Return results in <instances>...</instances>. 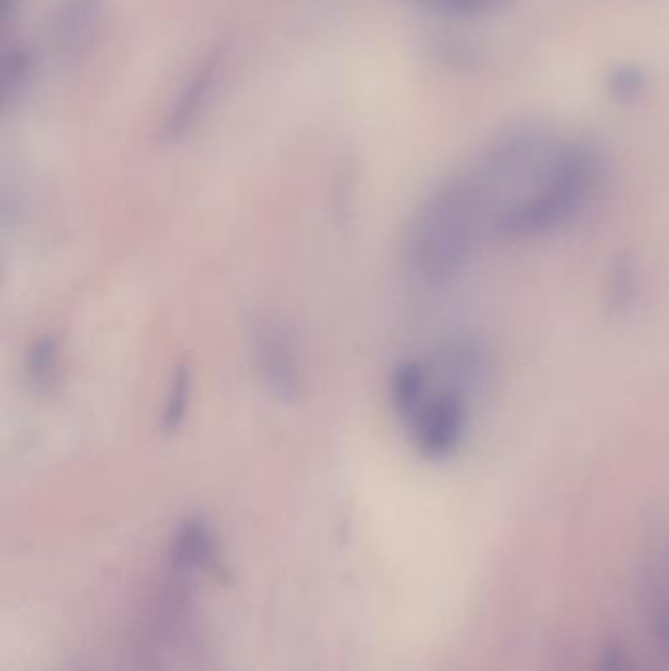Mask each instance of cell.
Segmentation results:
<instances>
[{
	"label": "cell",
	"mask_w": 669,
	"mask_h": 671,
	"mask_svg": "<svg viewBox=\"0 0 669 671\" xmlns=\"http://www.w3.org/2000/svg\"><path fill=\"white\" fill-rule=\"evenodd\" d=\"M218 544L205 518H185L171 538V562L179 571L197 573L216 566Z\"/></svg>",
	"instance_id": "cell-5"
},
{
	"label": "cell",
	"mask_w": 669,
	"mask_h": 671,
	"mask_svg": "<svg viewBox=\"0 0 669 671\" xmlns=\"http://www.w3.org/2000/svg\"><path fill=\"white\" fill-rule=\"evenodd\" d=\"M603 177L599 154L583 140L564 136L532 195L503 222L497 242H526L573 222L595 199Z\"/></svg>",
	"instance_id": "cell-2"
},
{
	"label": "cell",
	"mask_w": 669,
	"mask_h": 671,
	"mask_svg": "<svg viewBox=\"0 0 669 671\" xmlns=\"http://www.w3.org/2000/svg\"><path fill=\"white\" fill-rule=\"evenodd\" d=\"M26 379L36 391H52L61 375V350L53 336L38 338L26 352Z\"/></svg>",
	"instance_id": "cell-6"
},
{
	"label": "cell",
	"mask_w": 669,
	"mask_h": 671,
	"mask_svg": "<svg viewBox=\"0 0 669 671\" xmlns=\"http://www.w3.org/2000/svg\"><path fill=\"white\" fill-rule=\"evenodd\" d=\"M646 611L658 670L669 671V544L652 566Z\"/></svg>",
	"instance_id": "cell-4"
},
{
	"label": "cell",
	"mask_w": 669,
	"mask_h": 671,
	"mask_svg": "<svg viewBox=\"0 0 669 671\" xmlns=\"http://www.w3.org/2000/svg\"><path fill=\"white\" fill-rule=\"evenodd\" d=\"M597 671H636L630 656L618 646H609L605 648L601 660H599V670Z\"/></svg>",
	"instance_id": "cell-8"
},
{
	"label": "cell",
	"mask_w": 669,
	"mask_h": 671,
	"mask_svg": "<svg viewBox=\"0 0 669 671\" xmlns=\"http://www.w3.org/2000/svg\"><path fill=\"white\" fill-rule=\"evenodd\" d=\"M252 354L261 383L279 401L303 395L305 375L291 334L275 320H259L252 330Z\"/></svg>",
	"instance_id": "cell-3"
},
{
	"label": "cell",
	"mask_w": 669,
	"mask_h": 671,
	"mask_svg": "<svg viewBox=\"0 0 669 671\" xmlns=\"http://www.w3.org/2000/svg\"><path fill=\"white\" fill-rule=\"evenodd\" d=\"M191 387H193L191 371L185 365H179L167 385L165 403L161 411V428L165 432H173L183 424L191 399Z\"/></svg>",
	"instance_id": "cell-7"
},
{
	"label": "cell",
	"mask_w": 669,
	"mask_h": 671,
	"mask_svg": "<svg viewBox=\"0 0 669 671\" xmlns=\"http://www.w3.org/2000/svg\"><path fill=\"white\" fill-rule=\"evenodd\" d=\"M487 242L485 207L464 167L416 208L403 244V261L418 285L442 289L464 273Z\"/></svg>",
	"instance_id": "cell-1"
}]
</instances>
